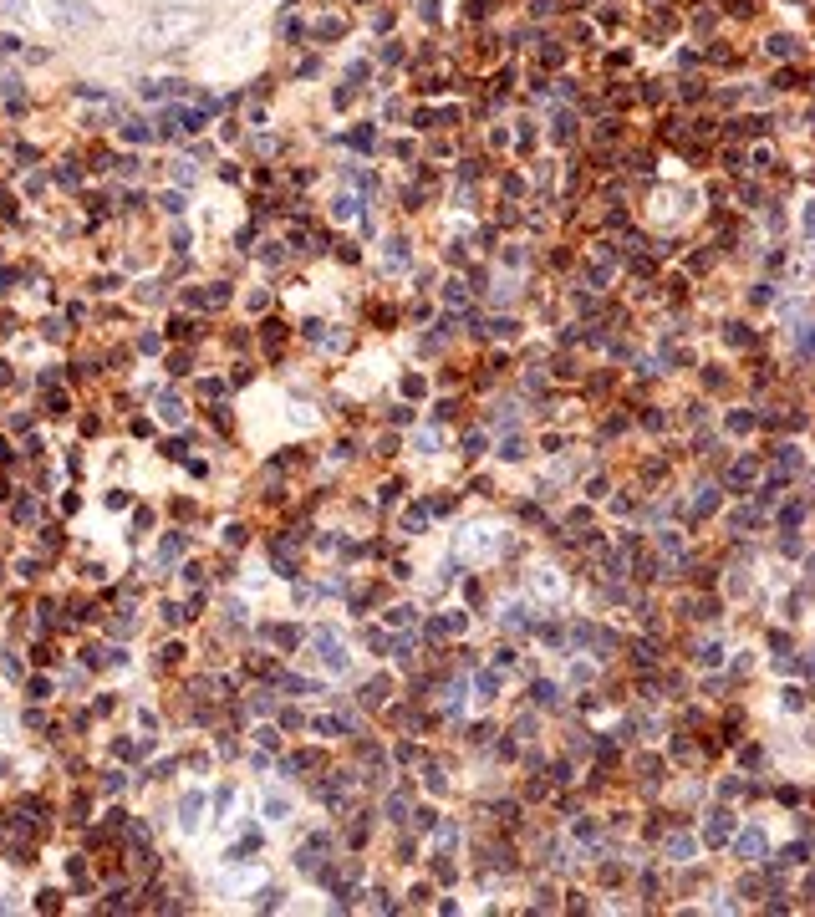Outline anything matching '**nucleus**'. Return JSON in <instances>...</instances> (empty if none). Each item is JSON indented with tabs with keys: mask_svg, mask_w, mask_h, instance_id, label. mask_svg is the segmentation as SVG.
<instances>
[{
	"mask_svg": "<svg viewBox=\"0 0 815 917\" xmlns=\"http://www.w3.org/2000/svg\"><path fill=\"white\" fill-rule=\"evenodd\" d=\"M51 11H57V21H62V26H72V31L97 26V11L87 6V0H51Z\"/></svg>",
	"mask_w": 815,
	"mask_h": 917,
	"instance_id": "obj_1",
	"label": "nucleus"
},
{
	"mask_svg": "<svg viewBox=\"0 0 815 917\" xmlns=\"http://www.w3.org/2000/svg\"><path fill=\"white\" fill-rule=\"evenodd\" d=\"M759 846H765V841H759V836H754V831H749V836H744V841H739V851H744V856H749V861H754V851H759Z\"/></svg>",
	"mask_w": 815,
	"mask_h": 917,
	"instance_id": "obj_2",
	"label": "nucleus"
}]
</instances>
